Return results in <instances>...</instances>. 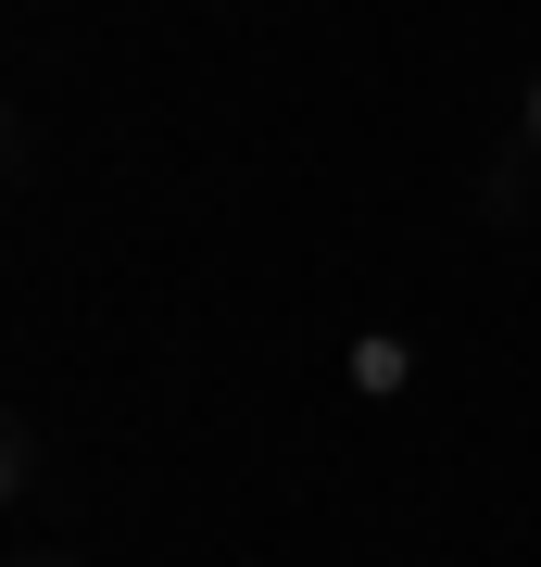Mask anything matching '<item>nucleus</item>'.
I'll use <instances>...</instances> for the list:
<instances>
[{"mask_svg": "<svg viewBox=\"0 0 541 567\" xmlns=\"http://www.w3.org/2000/svg\"><path fill=\"white\" fill-rule=\"evenodd\" d=\"M529 126H541V102H529Z\"/></svg>", "mask_w": 541, "mask_h": 567, "instance_id": "f257e3e1", "label": "nucleus"}]
</instances>
